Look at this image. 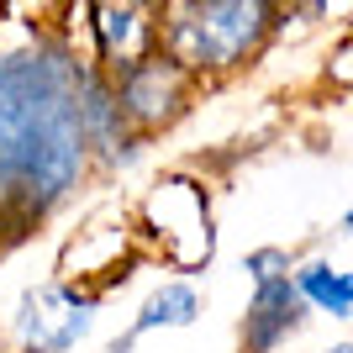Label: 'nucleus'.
Here are the masks:
<instances>
[{
    "label": "nucleus",
    "instance_id": "obj_1",
    "mask_svg": "<svg viewBox=\"0 0 353 353\" xmlns=\"http://www.w3.org/2000/svg\"><path fill=\"white\" fill-rule=\"evenodd\" d=\"M79 74L63 37H37L0 59V232L21 237L95 169L79 121Z\"/></svg>",
    "mask_w": 353,
    "mask_h": 353
},
{
    "label": "nucleus",
    "instance_id": "obj_2",
    "mask_svg": "<svg viewBox=\"0 0 353 353\" xmlns=\"http://www.w3.org/2000/svg\"><path fill=\"white\" fill-rule=\"evenodd\" d=\"M280 16V0H185L159 27V53L190 79H227L274 43Z\"/></svg>",
    "mask_w": 353,
    "mask_h": 353
},
{
    "label": "nucleus",
    "instance_id": "obj_3",
    "mask_svg": "<svg viewBox=\"0 0 353 353\" xmlns=\"http://www.w3.org/2000/svg\"><path fill=\"white\" fill-rule=\"evenodd\" d=\"M111 79V95H117V111L121 121H127V132L137 137V143H148V137L169 132L185 111H190L195 90H201V79H190V74L179 69L169 53H143V59L121 63V69L105 74Z\"/></svg>",
    "mask_w": 353,
    "mask_h": 353
},
{
    "label": "nucleus",
    "instance_id": "obj_4",
    "mask_svg": "<svg viewBox=\"0 0 353 353\" xmlns=\"http://www.w3.org/2000/svg\"><path fill=\"white\" fill-rule=\"evenodd\" d=\"M95 316H101L95 290L48 280V285L21 290V301L11 311V338L21 353H74L95 332Z\"/></svg>",
    "mask_w": 353,
    "mask_h": 353
},
{
    "label": "nucleus",
    "instance_id": "obj_5",
    "mask_svg": "<svg viewBox=\"0 0 353 353\" xmlns=\"http://www.w3.org/2000/svg\"><path fill=\"white\" fill-rule=\"evenodd\" d=\"M306 322H311V311H306V301L295 295L290 274L253 285L243 327H237V353H280Z\"/></svg>",
    "mask_w": 353,
    "mask_h": 353
},
{
    "label": "nucleus",
    "instance_id": "obj_6",
    "mask_svg": "<svg viewBox=\"0 0 353 353\" xmlns=\"http://www.w3.org/2000/svg\"><path fill=\"white\" fill-rule=\"evenodd\" d=\"M195 316H201V290H195L190 280H163L159 290L137 306L132 327H127L105 353H132L137 338H148V332H169V327H190Z\"/></svg>",
    "mask_w": 353,
    "mask_h": 353
},
{
    "label": "nucleus",
    "instance_id": "obj_7",
    "mask_svg": "<svg viewBox=\"0 0 353 353\" xmlns=\"http://www.w3.org/2000/svg\"><path fill=\"white\" fill-rule=\"evenodd\" d=\"M295 295L306 301V311H322L332 322H348L353 316V274L338 269L332 259H306V264L290 269Z\"/></svg>",
    "mask_w": 353,
    "mask_h": 353
},
{
    "label": "nucleus",
    "instance_id": "obj_8",
    "mask_svg": "<svg viewBox=\"0 0 353 353\" xmlns=\"http://www.w3.org/2000/svg\"><path fill=\"white\" fill-rule=\"evenodd\" d=\"M290 269H295V259H290L285 248H274V243H269V248H248V253H243V274H248L253 285H264V280H285Z\"/></svg>",
    "mask_w": 353,
    "mask_h": 353
},
{
    "label": "nucleus",
    "instance_id": "obj_9",
    "mask_svg": "<svg viewBox=\"0 0 353 353\" xmlns=\"http://www.w3.org/2000/svg\"><path fill=\"white\" fill-rule=\"evenodd\" d=\"M327 353H353V348H348V343H338V348H327Z\"/></svg>",
    "mask_w": 353,
    "mask_h": 353
}]
</instances>
